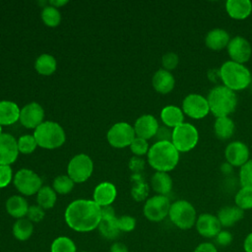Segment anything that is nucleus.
<instances>
[{
  "instance_id": "obj_1",
  "label": "nucleus",
  "mask_w": 252,
  "mask_h": 252,
  "mask_svg": "<svg viewBox=\"0 0 252 252\" xmlns=\"http://www.w3.org/2000/svg\"><path fill=\"white\" fill-rule=\"evenodd\" d=\"M64 218L68 226L73 230L90 232L97 228L101 220V211L94 200L78 199L68 205Z\"/></svg>"
},
{
  "instance_id": "obj_2",
  "label": "nucleus",
  "mask_w": 252,
  "mask_h": 252,
  "mask_svg": "<svg viewBox=\"0 0 252 252\" xmlns=\"http://www.w3.org/2000/svg\"><path fill=\"white\" fill-rule=\"evenodd\" d=\"M148 161L157 171L168 172L179 161V152L171 142H156L148 152Z\"/></svg>"
},
{
  "instance_id": "obj_3",
  "label": "nucleus",
  "mask_w": 252,
  "mask_h": 252,
  "mask_svg": "<svg viewBox=\"0 0 252 252\" xmlns=\"http://www.w3.org/2000/svg\"><path fill=\"white\" fill-rule=\"evenodd\" d=\"M219 73L222 85L233 92L242 91L252 83V76L249 69L244 64L231 60L222 63Z\"/></svg>"
},
{
  "instance_id": "obj_4",
  "label": "nucleus",
  "mask_w": 252,
  "mask_h": 252,
  "mask_svg": "<svg viewBox=\"0 0 252 252\" xmlns=\"http://www.w3.org/2000/svg\"><path fill=\"white\" fill-rule=\"evenodd\" d=\"M210 112L216 118L229 116L237 105V96L235 92L229 90L223 85L216 86L213 88L207 97Z\"/></svg>"
},
{
  "instance_id": "obj_5",
  "label": "nucleus",
  "mask_w": 252,
  "mask_h": 252,
  "mask_svg": "<svg viewBox=\"0 0 252 252\" xmlns=\"http://www.w3.org/2000/svg\"><path fill=\"white\" fill-rule=\"evenodd\" d=\"M33 137L36 144L44 149H56L65 142V132L56 122L44 121L34 129Z\"/></svg>"
},
{
  "instance_id": "obj_6",
  "label": "nucleus",
  "mask_w": 252,
  "mask_h": 252,
  "mask_svg": "<svg viewBox=\"0 0 252 252\" xmlns=\"http://www.w3.org/2000/svg\"><path fill=\"white\" fill-rule=\"evenodd\" d=\"M168 217L178 228L189 229L196 223L197 212L190 202L178 200L170 205Z\"/></svg>"
},
{
  "instance_id": "obj_7",
  "label": "nucleus",
  "mask_w": 252,
  "mask_h": 252,
  "mask_svg": "<svg viewBox=\"0 0 252 252\" xmlns=\"http://www.w3.org/2000/svg\"><path fill=\"white\" fill-rule=\"evenodd\" d=\"M199 141V132L191 123L183 122L172 129L171 143L179 153H186L196 147Z\"/></svg>"
},
{
  "instance_id": "obj_8",
  "label": "nucleus",
  "mask_w": 252,
  "mask_h": 252,
  "mask_svg": "<svg viewBox=\"0 0 252 252\" xmlns=\"http://www.w3.org/2000/svg\"><path fill=\"white\" fill-rule=\"evenodd\" d=\"M170 205L167 196L155 195L146 201L143 208L144 216L151 221H160L168 216Z\"/></svg>"
},
{
  "instance_id": "obj_9",
  "label": "nucleus",
  "mask_w": 252,
  "mask_h": 252,
  "mask_svg": "<svg viewBox=\"0 0 252 252\" xmlns=\"http://www.w3.org/2000/svg\"><path fill=\"white\" fill-rule=\"evenodd\" d=\"M94 168L93 160L85 154H80L72 158L68 164V176L77 183L86 181L92 174Z\"/></svg>"
},
{
  "instance_id": "obj_10",
  "label": "nucleus",
  "mask_w": 252,
  "mask_h": 252,
  "mask_svg": "<svg viewBox=\"0 0 252 252\" xmlns=\"http://www.w3.org/2000/svg\"><path fill=\"white\" fill-rule=\"evenodd\" d=\"M14 184L18 191L26 196H31L38 192L41 186L40 177L31 169H20L14 177Z\"/></svg>"
},
{
  "instance_id": "obj_11",
  "label": "nucleus",
  "mask_w": 252,
  "mask_h": 252,
  "mask_svg": "<svg viewBox=\"0 0 252 252\" xmlns=\"http://www.w3.org/2000/svg\"><path fill=\"white\" fill-rule=\"evenodd\" d=\"M134 127L126 122L115 123L107 132V141L114 148L130 146L135 137Z\"/></svg>"
},
{
  "instance_id": "obj_12",
  "label": "nucleus",
  "mask_w": 252,
  "mask_h": 252,
  "mask_svg": "<svg viewBox=\"0 0 252 252\" xmlns=\"http://www.w3.org/2000/svg\"><path fill=\"white\" fill-rule=\"evenodd\" d=\"M182 111L192 119H202L210 112L207 97L199 94H189L182 101Z\"/></svg>"
},
{
  "instance_id": "obj_13",
  "label": "nucleus",
  "mask_w": 252,
  "mask_h": 252,
  "mask_svg": "<svg viewBox=\"0 0 252 252\" xmlns=\"http://www.w3.org/2000/svg\"><path fill=\"white\" fill-rule=\"evenodd\" d=\"M226 50L230 60L240 64L247 62L252 55V46L250 42L241 35H236L230 38Z\"/></svg>"
},
{
  "instance_id": "obj_14",
  "label": "nucleus",
  "mask_w": 252,
  "mask_h": 252,
  "mask_svg": "<svg viewBox=\"0 0 252 252\" xmlns=\"http://www.w3.org/2000/svg\"><path fill=\"white\" fill-rule=\"evenodd\" d=\"M224 157L231 166L241 167L250 159L249 149L243 142L233 141L225 147Z\"/></svg>"
},
{
  "instance_id": "obj_15",
  "label": "nucleus",
  "mask_w": 252,
  "mask_h": 252,
  "mask_svg": "<svg viewBox=\"0 0 252 252\" xmlns=\"http://www.w3.org/2000/svg\"><path fill=\"white\" fill-rule=\"evenodd\" d=\"M44 111L37 102H31L25 105L20 112V122L26 128H36L42 123Z\"/></svg>"
},
{
  "instance_id": "obj_16",
  "label": "nucleus",
  "mask_w": 252,
  "mask_h": 252,
  "mask_svg": "<svg viewBox=\"0 0 252 252\" xmlns=\"http://www.w3.org/2000/svg\"><path fill=\"white\" fill-rule=\"evenodd\" d=\"M198 233L205 238H213L221 230V225L217 216L209 213L201 214L195 223Z\"/></svg>"
},
{
  "instance_id": "obj_17",
  "label": "nucleus",
  "mask_w": 252,
  "mask_h": 252,
  "mask_svg": "<svg viewBox=\"0 0 252 252\" xmlns=\"http://www.w3.org/2000/svg\"><path fill=\"white\" fill-rule=\"evenodd\" d=\"M19 154L18 142L8 133L0 136V165H9L13 163Z\"/></svg>"
},
{
  "instance_id": "obj_18",
  "label": "nucleus",
  "mask_w": 252,
  "mask_h": 252,
  "mask_svg": "<svg viewBox=\"0 0 252 252\" xmlns=\"http://www.w3.org/2000/svg\"><path fill=\"white\" fill-rule=\"evenodd\" d=\"M158 127V122L155 116L151 114H145L136 120L134 131L137 137L148 140L155 137Z\"/></svg>"
},
{
  "instance_id": "obj_19",
  "label": "nucleus",
  "mask_w": 252,
  "mask_h": 252,
  "mask_svg": "<svg viewBox=\"0 0 252 252\" xmlns=\"http://www.w3.org/2000/svg\"><path fill=\"white\" fill-rule=\"evenodd\" d=\"M230 40L228 32L220 28H216L208 32L205 37L206 46L215 51L221 50L227 47V44Z\"/></svg>"
},
{
  "instance_id": "obj_20",
  "label": "nucleus",
  "mask_w": 252,
  "mask_h": 252,
  "mask_svg": "<svg viewBox=\"0 0 252 252\" xmlns=\"http://www.w3.org/2000/svg\"><path fill=\"white\" fill-rule=\"evenodd\" d=\"M116 188L114 184L110 182H101L99 183L94 191V201L99 207L110 206L116 198Z\"/></svg>"
},
{
  "instance_id": "obj_21",
  "label": "nucleus",
  "mask_w": 252,
  "mask_h": 252,
  "mask_svg": "<svg viewBox=\"0 0 252 252\" xmlns=\"http://www.w3.org/2000/svg\"><path fill=\"white\" fill-rule=\"evenodd\" d=\"M225 11L234 20H244L252 13V2L250 0H227Z\"/></svg>"
},
{
  "instance_id": "obj_22",
  "label": "nucleus",
  "mask_w": 252,
  "mask_h": 252,
  "mask_svg": "<svg viewBox=\"0 0 252 252\" xmlns=\"http://www.w3.org/2000/svg\"><path fill=\"white\" fill-rule=\"evenodd\" d=\"M152 84L154 89L162 94L170 93L175 85V79L173 75L167 71L162 69L158 70L152 79Z\"/></svg>"
},
{
  "instance_id": "obj_23",
  "label": "nucleus",
  "mask_w": 252,
  "mask_h": 252,
  "mask_svg": "<svg viewBox=\"0 0 252 252\" xmlns=\"http://www.w3.org/2000/svg\"><path fill=\"white\" fill-rule=\"evenodd\" d=\"M244 217V211L237 206H225L222 207L217 215L218 220L221 226L230 227L238 222Z\"/></svg>"
},
{
  "instance_id": "obj_24",
  "label": "nucleus",
  "mask_w": 252,
  "mask_h": 252,
  "mask_svg": "<svg viewBox=\"0 0 252 252\" xmlns=\"http://www.w3.org/2000/svg\"><path fill=\"white\" fill-rule=\"evenodd\" d=\"M160 118L165 126L173 129L184 122V113L178 106L167 105L161 109Z\"/></svg>"
},
{
  "instance_id": "obj_25",
  "label": "nucleus",
  "mask_w": 252,
  "mask_h": 252,
  "mask_svg": "<svg viewBox=\"0 0 252 252\" xmlns=\"http://www.w3.org/2000/svg\"><path fill=\"white\" fill-rule=\"evenodd\" d=\"M19 106L10 100L0 101V125H11L20 118Z\"/></svg>"
},
{
  "instance_id": "obj_26",
  "label": "nucleus",
  "mask_w": 252,
  "mask_h": 252,
  "mask_svg": "<svg viewBox=\"0 0 252 252\" xmlns=\"http://www.w3.org/2000/svg\"><path fill=\"white\" fill-rule=\"evenodd\" d=\"M151 185L158 195L166 196L172 189V178L167 172L157 171L151 178Z\"/></svg>"
},
{
  "instance_id": "obj_27",
  "label": "nucleus",
  "mask_w": 252,
  "mask_h": 252,
  "mask_svg": "<svg viewBox=\"0 0 252 252\" xmlns=\"http://www.w3.org/2000/svg\"><path fill=\"white\" fill-rule=\"evenodd\" d=\"M29 204L27 200L19 195L10 197L6 202V210L8 214L15 219H23L27 216L29 210Z\"/></svg>"
},
{
  "instance_id": "obj_28",
  "label": "nucleus",
  "mask_w": 252,
  "mask_h": 252,
  "mask_svg": "<svg viewBox=\"0 0 252 252\" xmlns=\"http://www.w3.org/2000/svg\"><path fill=\"white\" fill-rule=\"evenodd\" d=\"M235 130V124L228 116L218 117L214 123L215 135L220 140H227L232 137Z\"/></svg>"
},
{
  "instance_id": "obj_29",
  "label": "nucleus",
  "mask_w": 252,
  "mask_h": 252,
  "mask_svg": "<svg viewBox=\"0 0 252 252\" xmlns=\"http://www.w3.org/2000/svg\"><path fill=\"white\" fill-rule=\"evenodd\" d=\"M131 182L133 183L131 189V196L137 202H142L146 200L149 195V185L145 181L142 173H133L130 177Z\"/></svg>"
},
{
  "instance_id": "obj_30",
  "label": "nucleus",
  "mask_w": 252,
  "mask_h": 252,
  "mask_svg": "<svg viewBox=\"0 0 252 252\" xmlns=\"http://www.w3.org/2000/svg\"><path fill=\"white\" fill-rule=\"evenodd\" d=\"M100 234L109 240H114L119 236L120 230L117 225V218H101L100 222L97 226Z\"/></svg>"
},
{
  "instance_id": "obj_31",
  "label": "nucleus",
  "mask_w": 252,
  "mask_h": 252,
  "mask_svg": "<svg viewBox=\"0 0 252 252\" xmlns=\"http://www.w3.org/2000/svg\"><path fill=\"white\" fill-rule=\"evenodd\" d=\"M13 235L20 241L28 240L33 232V224L28 219H19L13 225Z\"/></svg>"
},
{
  "instance_id": "obj_32",
  "label": "nucleus",
  "mask_w": 252,
  "mask_h": 252,
  "mask_svg": "<svg viewBox=\"0 0 252 252\" xmlns=\"http://www.w3.org/2000/svg\"><path fill=\"white\" fill-rule=\"evenodd\" d=\"M56 192L49 186H42L36 195L37 205L43 210L51 209L56 202Z\"/></svg>"
},
{
  "instance_id": "obj_33",
  "label": "nucleus",
  "mask_w": 252,
  "mask_h": 252,
  "mask_svg": "<svg viewBox=\"0 0 252 252\" xmlns=\"http://www.w3.org/2000/svg\"><path fill=\"white\" fill-rule=\"evenodd\" d=\"M34 67L41 75H51L56 70V60L52 55L44 53L37 57Z\"/></svg>"
},
{
  "instance_id": "obj_34",
  "label": "nucleus",
  "mask_w": 252,
  "mask_h": 252,
  "mask_svg": "<svg viewBox=\"0 0 252 252\" xmlns=\"http://www.w3.org/2000/svg\"><path fill=\"white\" fill-rule=\"evenodd\" d=\"M235 206L240 208L242 211L252 209V187L243 186L241 187L235 197H234Z\"/></svg>"
},
{
  "instance_id": "obj_35",
  "label": "nucleus",
  "mask_w": 252,
  "mask_h": 252,
  "mask_svg": "<svg viewBox=\"0 0 252 252\" xmlns=\"http://www.w3.org/2000/svg\"><path fill=\"white\" fill-rule=\"evenodd\" d=\"M50 252H77V247L71 238L59 236L52 241Z\"/></svg>"
},
{
  "instance_id": "obj_36",
  "label": "nucleus",
  "mask_w": 252,
  "mask_h": 252,
  "mask_svg": "<svg viewBox=\"0 0 252 252\" xmlns=\"http://www.w3.org/2000/svg\"><path fill=\"white\" fill-rule=\"evenodd\" d=\"M41 19L46 26L56 27L61 21L60 12L57 8L51 5H47L46 7H43L41 11Z\"/></svg>"
},
{
  "instance_id": "obj_37",
  "label": "nucleus",
  "mask_w": 252,
  "mask_h": 252,
  "mask_svg": "<svg viewBox=\"0 0 252 252\" xmlns=\"http://www.w3.org/2000/svg\"><path fill=\"white\" fill-rule=\"evenodd\" d=\"M74 187V181L67 175H59L53 181V189L59 194H67Z\"/></svg>"
},
{
  "instance_id": "obj_38",
  "label": "nucleus",
  "mask_w": 252,
  "mask_h": 252,
  "mask_svg": "<svg viewBox=\"0 0 252 252\" xmlns=\"http://www.w3.org/2000/svg\"><path fill=\"white\" fill-rule=\"evenodd\" d=\"M17 142L19 152L22 154H31L35 150L37 146L33 135H23Z\"/></svg>"
},
{
  "instance_id": "obj_39",
  "label": "nucleus",
  "mask_w": 252,
  "mask_h": 252,
  "mask_svg": "<svg viewBox=\"0 0 252 252\" xmlns=\"http://www.w3.org/2000/svg\"><path fill=\"white\" fill-rule=\"evenodd\" d=\"M239 181L241 187L249 186L252 187V158H250L244 165L240 167Z\"/></svg>"
},
{
  "instance_id": "obj_40",
  "label": "nucleus",
  "mask_w": 252,
  "mask_h": 252,
  "mask_svg": "<svg viewBox=\"0 0 252 252\" xmlns=\"http://www.w3.org/2000/svg\"><path fill=\"white\" fill-rule=\"evenodd\" d=\"M130 149L133 154H135L137 157H140V156H144V155L148 154L150 148H149V144H148L147 140L136 137L133 140V142L131 143Z\"/></svg>"
},
{
  "instance_id": "obj_41",
  "label": "nucleus",
  "mask_w": 252,
  "mask_h": 252,
  "mask_svg": "<svg viewBox=\"0 0 252 252\" xmlns=\"http://www.w3.org/2000/svg\"><path fill=\"white\" fill-rule=\"evenodd\" d=\"M179 63V57L174 52H167L162 55L161 57V64L164 70H167L170 72V70H173L177 67Z\"/></svg>"
},
{
  "instance_id": "obj_42",
  "label": "nucleus",
  "mask_w": 252,
  "mask_h": 252,
  "mask_svg": "<svg viewBox=\"0 0 252 252\" xmlns=\"http://www.w3.org/2000/svg\"><path fill=\"white\" fill-rule=\"evenodd\" d=\"M117 225L120 231L130 232L134 230L136 226V220L131 216H122L117 218Z\"/></svg>"
},
{
  "instance_id": "obj_43",
  "label": "nucleus",
  "mask_w": 252,
  "mask_h": 252,
  "mask_svg": "<svg viewBox=\"0 0 252 252\" xmlns=\"http://www.w3.org/2000/svg\"><path fill=\"white\" fill-rule=\"evenodd\" d=\"M27 217L32 222H39L44 218V211L40 206L32 205L29 207Z\"/></svg>"
},
{
  "instance_id": "obj_44",
  "label": "nucleus",
  "mask_w": 252,
  "mask_h": 252,
  "mask_svg": "<svg viewBox=\"0 0 252 252\" xmlns=\"http://www.w3.org/2000/svg\"><path fill=\"white\" fill-rule=\"evenodd\" d=\"M12 180V168L10 165H0V188L6 187Z\"/></svg>"
},
{
  "instance_id": "obj_45",
  "label": "nucleus",
  "mask_w": 252,
  "mask_h": 252,
  "mask_svg": "<svg viewBox=\"0 0 252 252\" xmlns=\"http://www.w3.org/2000/svg\"><path fill=\"white\" fill-rule=\"evenodd\" d=\"M157 142H162V141H167V142H171V138H172V130L171 128L163 125V126H159L157 134L155 135Z\"/></svg>"
},
{
  "instance_id": "obj_46",
  "label": "nucleus",
  "mask_w": 252,
  "mask_h": 252,
  "mask_svg": "<svg viewBox=\"0 0 252 252\" xmlns=\"http://www.w3.org/2000/svg\"><path fill=\"white\" fill-rule=\"evenodd\" d=\"M215 241L219 246H227L232 241V234L227 230H220L216 235Z\"/></svg>"
},
{
  "instance_id": "obj_47",
  "label": "nucleus",
  "mask_w": 252,
  "mask_h": 252,
  "mask_svg": "<svg viewBox=\"0 0 252 252\" xmlns=\"http://www.w3.org/2000/svg\"><path fill=\"white\" fill-rule=\"evenodd\" d=\"M129 168L133 173H142L145 168V160L137 156L132 157L129 161Z\"/></svg>"
},
{
  "instance_id": "obj_48",
  "label": "nucleus",
  "mask_w": 252,
  "mask_h": 252,
  "mask_svg": "<svg viewBox=\"0 0 252 252\" xmlns=\"http://www.w3.org/2000/svg\"><path fill=\"white\" fill-rule=\"evenodd\" d=\"M194 252H218V249L212 242H202L195 248Z\"/></svg>"
},
{
  "instance_id": "obj_49",
  "label": "nucleus",
  "mask_w": 252,
  "mask_h": 252,
  "mask_svg": "<svg viewBox=\"0 0 252 252\" xmlns=\"http://www.w3.org/2000/svg\"><path fill=\"white\" fill-rule=\"evenodd\" d=\"M109 252H129L128 247L122 242H114L110 246Z\"/></svg>"
},
{
  "instance_id": "obj_50",
  "label": "nucleus",
  "mask_w": 252,
  "mask_h": 252,
  "mask_svg": "<svg viewBox=\"0 0 252 252\" xmlns=\"http://www.w3.org/2000/svg\"><path fill=\"white\" fill-rule=\"evenodd\" d=\"M100 211H101V218H111V217H115L114 209H113L111 206L100 207Z\"/></svg>"
},
{
  "instance_id": "obj_51",
  "label": "nucleus",
  "mask_w": 252,
  "mask_h": 252,
  "mask_svg": "<svg viewBox=\"0 0 252 252\" xmlns=\"http://www.w3.org/2000/svg\"><path fill=\"white\" fill-rule=\"evenodd\" d=\"M243 248L245 252H252V232H250L244 239Z\"/></svg>"
},
{
  "instance_id": "obj_52",
  "label": "nucleus",
  "mask_w": 252,
  "mask_h": 252,
  "mask_svg": "<svg viewBox=\"0 0 252 252\" xmlns=\"http://www.w3.org/2000/svg\"><path fill=\"white\" fill-rule=\"evenodd\" d=\"M220 169H221V171H222L223 173L227 174V173H229V172L232 171V166H231L228 162H225V163H223V164L221 165Z\"/></svg>"
},
{
  "instance_id": "obj_53",
  "label": "nucleus",
  "mask_w": 252,
  "mask_h": 252,
  "mask_svg": "<svg viewBox=\"0 0 252 252\" xmlns=\"http://www.w3.org/2000/svg\"><path fill=\"white\" fill-rule=\"evenodd\" d=\"M48 3H49L51 6L57 8V7H60V6L65 5V4L67 3V1H49Z\"/></svg>"
},
{
  "instance_id": "obj_54",
  "label": "nucleus",
  "mask_w": 252,
  "mask_h": 252,
  "mask_svg": "<svg viewBox=\"0 0 252 252\" xmlns=\"http://www.w3.org/2000/svg\"><path fill=\"white\" fill-rule=\"evenodd\" d=\"M2 134H3V133H2V126L0 125V136H1Z\"/></svg>"
},
{
  "instance_id": "obj_55",
  "label": "nucleus",
  "mask_w": 252,
  "mask_h": 252,
  "mask_svg": "<svg viewBox=\"0 0 252 252\" xmlns=\"http://www.w3.org/2000/svg\"><path fill=\"white\" fill-rule=\"evenodd\" d=\"M84 252H89V251H84Z\"/></svg>"
}]
</instances>
